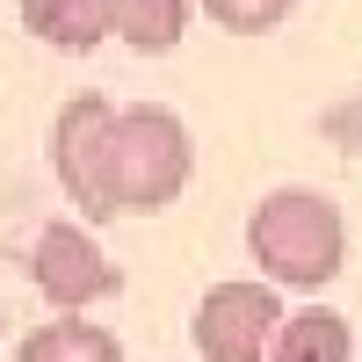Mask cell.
<instances>
[{"mask_svg":"<svg viewBox=\"0 0 362 362\" xmlns=\"http://www.w3.org/2000/svg\"><path fill=\"white\" fill-rule=\"evenodd\" d=\"M247 254L261 268V283L326 290L348 268V218L319 189H268L247 210Z\"/></svg>","mask_w":362,"mask_h":362,"instance_id":"6da1fadb","label":"cell"},{"mask_svg":"<svg viewBox=\"0 0 362 362\" xmlns=\"http://www.w3.org/2000/svg\"><path fill=\"white\" fill-rule=\"evenodd\" d=\"M196 174V138L174 109L160 102H138V109H116V131H109V196H116V218H153L167 210Z\"/></svg>","mask_w":362,"mask_h":362,"instance_id":"7a4b0ae2","label":"cell"},{"mask_svg":"<svg viewBox=\"0 0 362 362\" xmlns=\"http://www.w3.org/2000/svg\"><path fill=\"white\" fill-rule=\"evenodd\" d=\"M283 305H276V283L261 276H232V283H210L196 297V319H189V341L203 362H268L283 334Z\"/></svg>","mask_w":362,"mask_h":362,"instance_id":"3957f363","label":"cell"},{"mask_svg":"<svg viewBox=\"0 0 362 362\" xmlns=\"http://www.w3.org/2000/svg\"><path fill=\"white\" fill-rule=\"evenodd\" d=\"M109 131H116V102L109 95H73L51 124V167H58V189L73 196V210H87V225H109L116 218V196H109Z\"/></svg>","mask_w":362,"mask_h":362,"instance_id":"277c9868","label":"cell"},{"mask_svg":"<svg viewBox=\"0 0 362 362\" xmlns=\"http://www.w3.org/2000/svg\"><path fill=\"white\" fill-rule=\"evenodd\" d=\"M29 283L58 305V319H80L87 305H102V297L124 290V268L87 239V225L51 218V225L37 232V247H29Z\"/></svg>","mask_w":362,"mask_h":362,"instance_id":"5b68a950","label":"cell"},{"mask_svg":"<svg viewBox=\"0 0 362 362\" xmlns=\"http://www.w3.org/2000/svg\"><path fill=\"white\" fill-rule=\"evenodd\" d=\"M109 37H124L138 58H167L189 37V0H109Z\"/></svg>","mask_w":362,"mask_h":362,"instance_id":"8992f818","label":"cell"},{"mask_svg":"<svg viewBox=\"0 0 362 362\" xmlns=\"http://www.w3.org/2000/svg\"><path fill=\"white\" fill-rule=\"evenodd\" d=\"M268 362H355V326L341 312H326V305H305V312L283 319Z\"/></svg>","mask_w":362,"mask_h":362,"instance_id":"52a82bcc","label":"cell"},{"mask_svg":"<svg viewBox=\"0 0 362 362\" xmlns=\"http://www.w3.org/2000/svg\"><path fill=\"white\" fill-rule=\"evenodd\" d=\"M22 29L58 51H95L109 37V0H22Z\"/></svg>","mask_w":362,"mask_h":362,"instance_id":"ba28073f","label":"cell"},{"mask_svg":"<svg viewBox=\"0 0 362 362\" xmlns=\"http://www.w3.org/2000/svg\"><path fill=\"white\" fill-rule=\"evenodd\" d=\"M15 362H124V341L87 319H51V326H29Z\"/></svg>","mask_w":362,"mask_h":362,"instance_id":"9c48e42d","label":"cell"},{"mask_svg":"<svg viewBox=\"0 0 362 362\" xmlns=\"http://www.w3.org/2000/svg\"><path fill=\"white\" fill-rule=\"evenodd\" d=\"M196 8L218 29H232V37H261V29H276V22L297 15V0H196Z\"/></svg>","mask_w":362,"mask_h":362,"instance_id":"30bf717a","label":"cell"},{"mask_svg":"<svg viewBox=\"0 0 362 362\" xmlns=\"http://www.w3.org/2000/svg\"><path fill=\"white\" fill-rule=\"evenodd\" d=\"M0 334H8V312H0Z\"/></svg>","mask_w":362,"mask_h":362,"instance_id":"8fae6325","label":"cell"}]
</instances>
